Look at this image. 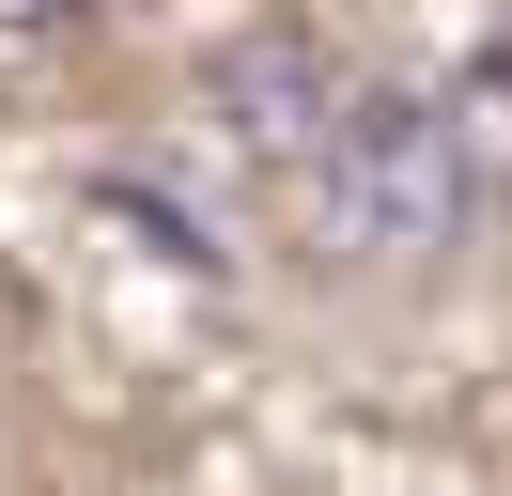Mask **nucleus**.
Masks as SVG:
<instances>
[{
    "mask_svg": "<svg viewBox=\"0 0 512 496\" xmlns=\"http://www.w3.org/2000/svg\"><path fill=\"white\" fill-rule=\"evenodd\" d=\"M295 202H311V233L342 248V264H450V248L481 233V155H466V109H435V93H357L295 140Z\"/></svg>",
    "mask_w": 512,
    "mask_h": 496,
    "instance_id": "nucleus-1",
    "label": "nucleus"
},
{
    "mask_svg": "<svg viewBox=\"0 0 512 496\" xmlns=\"http://www.w3.org/2000/svg\"><path fill=\"white\" fill-rule=\"evenodd\" d=\"M326 109H342V62H326V47H233L218 62V124L249 155H295Z\"/></svg>",
    "mask_w": 512,
    "mask_h": 496,
    "instance_id": "nucleus-2",
    "label": "nucleus"
},
{
    "mask_svg": "<svg viewBox=\"0 0 512 496\" xmlns=\"http://www.w3.org/2000/svg\"><path fill=\"white\" fill-rule=\"evenodd\" d=\"M63 16H94V0H0V31H63Z\"/></svg>",
    "mask_w": 512,
    "mask_h": 496,
    "instance_id": "nucleus-3",
    "label": "nucleus"
}]
</instances>
